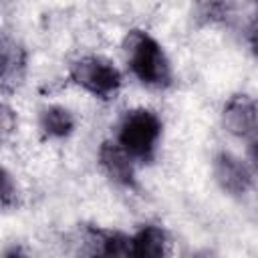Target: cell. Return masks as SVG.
<instances>
[{
    "label": "cell",
    "mask_w": 258,
    "mask_h": 258,
    "mask_svg": "<svg viewBox=\"0 0 258 258\" xmlns=\"http://www.w3.org/2000/svg\"><path fill=\"white\" fill-rule=\"evenodd\" d=\"M214 177L218 185L234 198L246 196L254 183V175L248 163L230 151H220L214 157Z\"/></svg>",
    "instance_id": "obj_5"
},
{
    "label": "cell",
    "mask_w": 258,
    "mask_h": 258,
    "mask_svg": "<svg viewBox=\"0 0 258 258\" xmlns=\"http://www.w3.org/2000/svg\"><path fill=\"white\" fill-rule=\"evenodd\" d=\"M222 119L226 129L250 143V147L256 145V133H258V113H256V103L252 97L240 93L232 95L222 111Z\"/></svg>",
    "instance_id": "obj_4"
},
{
    "label": "cell",
    "mask_w": 258,
    "mask_h": 258,
    "mask_svg": "<svg viewBox=\"0 0 258 258\" xmlns=\"http://www.w3.org/2000/svg\"><path fill=\"white\" fill-rule=\"evenodd\" d=\"M18 202H20L18 187L8 175V171L0 165V208H14L18 206Z\"/></svg>",
    "instance_id": "obj_12"
},
{
    "label": "cell",
    "mask_w": 258,
    "mask_h": 258,
    "mask_svg": "<svg viewBox=\"0 0 258 258\" xmlns=\"http://www.w3.org/2000/svg\"><path fill=\"white\" fill-rule=\"evenodd\" d=\"M119 145L131 159L149 163L155 157L157 141L161 137V121L151 109L127 111L119 123Z\"/></svg>",
    "instance_id": "obj_2"
},
{
    "label": "cell",
    "mask_w": 258,
    "mask_h": 258,
    "mask_svg": "<svg viewBox=\"0 0 258 258\" xmlns=\"http://www.w3.org/2000/svg\"><path fill=\"white\" fill-rule=\"evenodd\" d=\"M125 52L133 75L151 89H167L173 83V73L163 46L143 30H131L125 36Z\"/></svg>",
    "instance_id": "obj_1"
},
{
    "label": "cell",
    "mask_w": 258,
    "mask_h": 258,
    "mask_svg": "<svg viewBox=\"0 0 258 258\" xmlns=\"http://www.w3.org/2000/svg\"><path fill=\"white\" fill-rule=\"evenodd\" d=\"M87 244L91 254L101 256H131V238L121 232L87 228Z\"/></svg>",
    "instance_id": "obj_8"
},
{
    "label": "cell",
    "mask_w": 258,
    "mask_h": 258,
    "mask_svg": "<svg viewBox=\"0 0 258 258\" xmlns=\"http://www.w3.org/2000/svg\"><path fill=\"white\" fill-rule=\"evenodd\" d=\"M26 77V50L8 32L0 30V83L4 89L14 91Z\"/></svg>",
    "instance_id": "obj_6"
},
{
    "label": "cell",
    "mask_w": 258,
    "mask_h": 258,
    "mask_svg": "<svg viewBox=\"0 0 258 258\" xmlns=\"http://www.w3.org/2000/svg\"><path fill=\"white\" fill-rule=\"evenodd\" d=\"M167 234L159 226H143L135 236H131V256L137 258H159L167 252Z\"/></svg>",
    "instance_id": "obj_9"
},
{
    "label": "cell",
    "mask_w": 258,
    "mask_h": 258,
    "mask_svg": "<svg viewBox=\"0 0 258 258\" xmlns=\"http://www.w3.org/2000/svg\"><path fill=\"white\" fill-rule=\"evenodd\" d=\"M10 4H14V0H0V6H2V8L10 6Z\"/></svg>",
    "instance_id": "obj_14"
},
{
    "label": "cell",
    "mask_w": 258,
    "mask_h": 258,
    "mask_svg": "<svg viewBox=\"0 0 258 258\" xmlns=\"http://www.w3.org/2000/svg\"><path fill=\"white\" fill-rule=\"evenodd\" d=\"M194 12L202 24H228L236 14V0H194Z\"/></svg>",
    "instance_id": "obj_11"
},
{
    "label": "cell",
    "mask_w": 258,
    "mask_h": 258,
    "mask_svg": "<svg viewBox=\"0 0 258 258\" xmlns=\"http://www.w3.org/2000/svg\"><path fill=\"white\" fill-rule=\"evenodd\" d=\"M99 163L103 171L107 173L109 179H113L121 187H135V169H133V159L129 153L119 145L111 141H103L99 147Z\"/></svg>",
    "instance_id": "obj_7"
},
{
    "label": "cell",
    "mask_w": 258,
    "mask_h": 258,
    "mask_svg": "<svg viewBox=\"0 0 258 258\" xmlns=\"http://www.w3.org/2000/svg\"><path fill=\"white\" fill-rule=\"evenodd\" d=\"M40 129L46 137H52V139H62V137H69L75 129V115L67 109V107H60V105H50V107H44L40 111Z\"/></svg>",
    "instance_id": "obj_10"
},
{
    "label": "cell",
    "mask_w": 258,
    "mask_h": 258,
    "mask_svg": "<svg viewBox=\"0 0 258 258\" xmlns=\"http://www.w3.org/2000/svg\"><path fill=\"white\" fill-rule=\"evenodd\" d=\"M69 75L75 85L83 87L87 93L99 99H111L123 83L119 69L111 60L95 54L75 60Z\"/></svg>",
    "instance_id": "obj_3"
},
{
    "label": "cell",
    "mask_w": 258,
    "mask_h": 258,
    "mask_svg": "<svg viewBox=\"0 0 258 258\" xmlns=\"http://www.w3.org/2000/svg\"><path fill=\"white\" fill-rule=\"evenodd\" d=\"M14 127H16V117H14L12 109L0 105V139L10 137V133L14 131Z\"/></svg>",
    "instance_id": "obj_13"
}]
</instances>
